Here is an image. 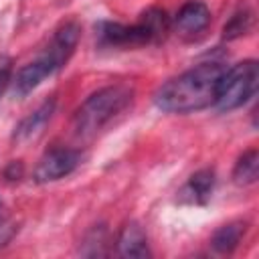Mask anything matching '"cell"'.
<instances>
[{"mask_svg": "<svg viewBox=\"0 0 259 259\" xmlns=\"http://www.w3.org/2000/svg\"><path fill=\"white\" fill-rule=\"evenodd\" d=\"M225 69L223 63L208 61L172 77L154 93L156 107L166 113H192L210 107Z\"/></svg>", "mask_w": 259, "mask_h": 259, "instance_id": "cell-1", "label": "cell"}, {"mask_svg": "<svg viewBox=\"0 0 259 259\" xmlns=\"http://www.w3.org/2000/svg\"><path fill=\"white\" fill-rule=\"evenodd\" d=\"M81 36V26L75 20L63 22L51 36L49 45L40 51V55L26 63L22 69H18L14 77V91L16 95L24 97L30 91H34L47 77L55 75L59 69L67 65L71 55L75 53V47Z\"/></svg>", "mask_w": 259, "mask_h": 259, "instance_id": "cell-2", "label": "cell"}, {"mask_svg": "<svg viewBox=\"0 0 259 259\" xmlns=\"http://www.w3.org/2000/svg\"><path fill=\"white\" fill-rule=\"evenodd\" d=\"M134 99V89L125 83H115L91 93L73 115V130L81 138H89L117 117Z\"/></svg>", "mask_w": 259, "mask_h": 259, "instance_id": "cell-3", "label": "cell"}, {"mask_svg": "<svg viewBox=\"0 0 259 259\" xmlns=\"http://www.w3.org/2000/svg\"><path fill=\"white\" fill-rule=\"evenodd\" d=\"M170 30V18L160 8H148L136 24H121V22H109L101 20L95 26V34L99 38V45L103 47H115V49H127V47H142L150 42H158L166 36Z\"/></svg>", "mask_w": 259, "mask_h": 259, "instance_id": "cell-4", "label": "cell"}, {"mask_svg": "<svg viewBox=\"0 0 259 259\" xmlns=\"http://www.w3.org/2000/svg\"><path fill=\"white\" fill-rule=\"evenodd\" d=\"M257 81H259V67H257V61L253 59L241 61L225 69L219 81V89L212 105L219 111H233L241 107L253 97L257 89Z\"/></svg>", "mask_w": 259, "mask_h": 259, "instance_id": "cell-5", "label": "cell"}, {"mask_svg": "<svg viewBox=\"0 0 259 259\" xmlns=\"http://www.w3.org/2000/svg\"><path fill=\"white\" fill-rule=\"evenodd\" d=\"M81 152L75 148H65V146H57L47 150L34 170H32V178L38 184H47V182H57L69 174H73L77 170V166L81 164Z\"/></svg>", "mask_w": 259, "mask_h": 259, "instance_id": "cell-6", "label": "cell"}, {"mask_svg": "<svg viewBox=\"0 0 259 259\" xmlns=\"http://www.w3.org/2000/svg\"><path fill=\"white\" fill-rule=\"evenodd\" d=\"M210 24V10L204 2L190 0L174 16V30L184 38H194L202 34Z\"/></svg>", "mask_w": 259, "mask_h": 259, "instance_id": "cell-7", "label": "cell"}, {"mask_svg": "<svg viewBox=\"0 0 259 259\" xmlns=\"http://www.w3.org/2000/svg\"><path fill=\"white\" fill-rule=\"evenodd\" d=\"M212 188H214V170L202 168L186 180V184L178 192V198L184 204H206L212 194Z\"/></svg>", "mask_w": 259, "mask_h": 259, "instance_id": "cell-8", "label": "cell"}, {"mask_svg": "<svg viewBox=\"0 0 259 259\" xmlns=\"http://www.w3.org/2000/svg\"><path fill=\"white\" fill-rule=\"evenodd\" d=\"M117 251L121 257H132V259H142V257H150V249H148V237L146 231L142 229L140 223H127L119 237H117Z\"/></svg>", "mask_w": 259, "mask_h": 259, "instance_id": "cell-9", "label": "cell"}, {"mask_svg": "<svg viewBox=\"0 0 259 259\" xmlns=\"http://www.w3.org/2000/svg\"><path fill=\"white\" fill-rule=\"evenodd\" d=\"M53 111H55V99L45 101L42 105H38L32 113H28V115L16 125L12 138H14L16 142H26V140L38 136V134L42 132V127L47 125V121L51 119Z\"/></svg>", "mask_w": 259, "mask_h": 259, "instance_id": "cell-10", "label": "cell"}, {"mask_svg": "<svg viewBox=\"0 0 259 259\" xmlns=\"http://www.w3.org/2000/svg\"><path fill=\"white\" fill-rule=\"evenodd\" d=\"M245 229H247V225L241 223V221L223 225L219 231H214V235H212V239H210V247H212L217 253H221V255L233 253V251L239 247V243H241V239H243V235H245Z\"/></svg>", "mask_w": 259, "mask_h": 259, "instance_id": "cell-11", "label": "cell"}, {"mask_svg": "<svg viewBox=\"0 0 259 259\" xmlns=\"http://www.w3.org/2000/svg\"><path fill=\"white\" fill-rule=\"evenodd\" d=\"M257 174H259V154H257V150L243 152V156H239V160L235 162L233 182L237 186H249L257 180Z\"/></svg>", "mask_w": 259, "mask_h": 259, "instance_id": "cell-12", "label": "cell"}, {"mask_svg": "<svg viewBox=\"0 0 259 259\" xmlns=\"http://www.w3.org/2000/svg\"><path fill=\"white\" fill-rule=\"evenodd\" d=\"M251 26H253V16H251V12H249V10L239 12V14H235V16L225 24L223 36L229 38V40H231V38H239V36L247 34V32L251 30Z\"/></svg>", "mask_w": 259, "mask_h": 259, "instance_id": "cell-13", "label": "cell"}, {"mask_svg": "<svg viewBox=\"0 0 259 259\" xmlns=\"http://www.w3.org/2000/svg\"><path fill=\"white\" fill-rule=\"evenodd\" d=\"M14 235V227L10 221H6L2 214H0V247H4Z\"/></svg>", "mask_w": 259, "mask_h": 259, "instance_id": "cell-14", "label": "cell"}, {"mask_svg": "<svg viewBox=\"0 0 259 259\" xmlns=\"http://www.w3.org/2000/svg\"><path fill=\"white\" fill-rule=\"evenodd\" d=\"M8 73H10V61L6 57H0V91L8 81Z\"/></svg>", "mask_w": 259, "mask_h": 259, "instance_id": "cell-15", "label": "cell"}]
</instances>
